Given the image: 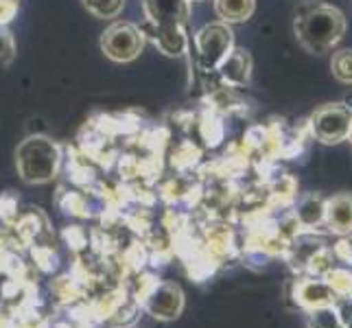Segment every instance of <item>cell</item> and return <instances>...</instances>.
I'll return each mask as SVG.
<instances>
[{
    "instance_id": "1",
    "label": "cell",
    "mask_w": 352,
    "mask_h": 328,
    "mask_svg": "<svg viewBox=\"0 0 352 328\" xmlns=\"http://www.w3.org/2000/svg\"><path fill=\"white\" fill-rule=\"evenodd\" d=\"M346 33V18L337 7L331 5H315L300 14L296 20V35L298 42L307 48L309 53L324 55L333 46L339 44V40Z\"/></svg>"
},
{
    "instance_id": "2",
    "label": "cell",
    "mask_w": 352,
    "mask_h": 328,
    "mask_svg": "<svg viewBox=\"0 0 352 328\" xmlns=\"http://www.w3.org/2000/svg\"><path fill=\"white\" fill-rule=\"evenodd\" d=\"M57 147L46 138H29L18 149V168L27 182H46L57 171Z\"/></svg>"
},
{
    "instance_id": "3",
    "label": "cell",
    "mask_w": 352,
    "mask_h": 328,
    "mask_svg": "<svg viewBox=\"0 0 352 328\" xmlns=\"http://www.w3.org/2000/svg\"><path fill=\"white\" fill-rule=\"evenodd\" d=\"M309 133L311 138L324 144H337L348 140L350 125H352V107L346 103H329L309 118Z\"/></svg>"
},
{
    "instance_id": "4",
    "label": "cell",
    "mask_w": 352,
    "mask_h": 328,
    "mask_svg": "<svg viewBox=\"0 0 352 328\" xmlns=\"http://www.w3.org/2000/svg\"><path fill=\"white\" fill-rule=\"evenodd\" d=\"M230 46H232V31H230L226 24L214 22V24H208V27H204L197 35L201 66L206 70L217 68L230 53Z\"/></svg>"
},
{
    "instance_id": "5",
    "label": "cell",
    "mask_w": 352,
    "mask_h": 328,
    "mask_svg": "<svg viewBox=\"0 0 352 328\" xmlns=\"http://www.w3.org/2000/svg\"><path fill=\"white\" fill-rule=\"evenodd\" d=\"M294 300L300 309L311 311L326 305H337V298L333 294L331 285L326 283V278L315 276H302L294 285Z\"/></svg>"
},
{
    "instance_id": "6",
    "label": "cell",
    "mask_w": 352,
    "mask_h": 328,
    "mask_svg": "<svg viewBox=\"0 0 352 328\" xmlns=\"http://www.w3.org/2000/svg\"><path fill=\"white\" fill-rule=\"evenodd\" d=\"M142 46V38L136 27L131 24H114L103 35V48L105 53L118 62H127V59L136 57V53Z\"/></svg>"
},
{
    "instance_id": "7",
    "label": "cell",
    "mask_w": 352,
    "mask_h": 328,
    "mask_svg": "<svg viewBox=\"0 0 352 328\" xmlns=\"http://www.w3.org/2000/svg\"><path fill=\"white\" fill-rule=\"evenodd\" d=\"M326 232L335 237L352 234V195L350 193H339L331 199H326Z\"/></svg>"
},
{
    "instance_id": "8",
    "label": "cell",
    "mask_w": 352,
    "mask_h": 328,
    "mask_svg": "<svg viewBox=\"0 0 352 328\" xmlns=\"http://www.w3.org/2000/svg\"><path fill=\"white\" fill-rule=\"evenodd\" d=\"M294 217L302 230H322L326 219V199L318 193L302 195L294 206Z\"/></svg>"
},
{
    "instance_id": "9",
    "label": "cell",
    "mask_w": 352,
    "mask_h": 328,
    "mask_svg": "<svg viewBox=\"0 0 352 328\" xmlns=\"http://www.w3.org/2000/svg\"><path fill=\"white\" fill-rule=\"evenodd\" d=\"M182 305H184L182 291L177 287H171V285H160L153 291L149 302H147L149 311L155 315V318H162V320L177 318L179 311H182Z\"/></svg>"
},
{
    "instance_id": "10",
    "label": "cell",
    "mask_w": 352,
    "mask_h": 328,
    "mask_svg": "<svg viewBox=\"0 0 352 328\" xmlns=\"http://www.w3.org/2000/svg\"><path fill=\"white\" fill-rule=\"evenodd\" d=\"M221 68V77L230 86H243L250 79V55L245 51H230L226 59L219 64Z\"/></svg>"
},
{
    "instance_id": "11",
    "label": "cell",
    "mask_w": 352,
    "mask_h": 328,
    "mask_svg": "<svg viewBox=\"0 0 352 328\" xmlns=\"http://www.w3.org/2000/svg\"><path fill=\"white\" fill-rule=\"evenodd\" d=\"M309 328H344V313L337 305H326L307 311Z\"/></svg>"
},
{
    "instance_id": "12",
    "label": "cell",
    "mask_w": 352,
    "mask_h": 328,
    "mask_svg": "<svg viewBox=\"0 0 352 328\" xmlns=\"http://www.w3.org/2000/svg\"><path fill=\"white\" fill-rule=\"evenodd\" d=\"M337 298V305L352 300V270L350 267H335L324 276Z\"/></svg>"
},
{
    "instance_id": "13",
    "label": "cell",
    "mask_w": 352,
    "mask_h": 328,
    "mask_svg": "<svg viewBox=\"0 0 352 328\" xmlns=\"http://www.w3.org/2000/svg\"><path fill=\"white\" fill-rule=\"evenodd\" d=\"M217 14L226 22H241L254 14V0H217Z\"/></svg>"
},
{
    "instance_id": "14",
    "label": "cell",
    "mask_w": 352,
    "mask_h": 328,
    "mask_svg": "<svg viewBox=\"0 0 352 328\" xmlns=\"http://www.w3.org/2000/svg\"><path fill=\"white\" fill-rule=\"evenodd\" d=\"M337 267V256L335 250L331 245H324L320 252H315L311 261L305 267V276H315V278H324L331 270Z\"/></svg>"
},
{
    "instance_id": "15",
    "label": "cell",
    "mask_w": 352,
    "mask_h": 328,
    "mask_svg": "<svg viewBox=\"0 0 352 328\" xmlns=\"http://www.w3.org/2000/svg\"><path fill=\"white\" fill-rule=\"evenodd\" d=\"M331 70L339 83L352 86V48H342V51H337L333 55Z\"/></svg>"
},
{
    "instance_id": "16",
    "label": "cell",
    "mask_w": 352,
    "mask_h": 328,
    "mask_svg": "<svg viewBox=\"0 0 352 328\" xmlns=\"http://www.w3.org/2000/svg\"><path fill=\"white\" fill-rule=\"evenodd\" d=\"M86 5L90 11H94L96 16H103V18H110L116 16L120 7H123V0H86Z\"/></svg>"
},
{
    "instance_id": "17",
    "label": "cell",
    "mask_w": 352,
    "mask_h": 328,
    "mask_svg": "<svg viewBox=\"0 0 352 328\" xmlns=\"http://www.w3.org/2000/svg\"><path fill=\"white\" fill-rule=\"evenodd\" d=\"M14 57V42L7 31H0V64H7Z\"/></svg>"
},
{
    "instance_id": "18",
    "label": "cell",
    "mask_w": 352,
    "mask_h": 328,
    "mask_svg": "<svg viewBox=\"0 0 352 328\" xmlns=\"http://www.w3.org/2000/svg\"><path fill=\"white\" fill-rule=\"evenodd\" d=\"M14 11H16L14 3H9V0H0V22H7Z\"/></svg>"
},
{
    "instance_id": "19",
    "label": "cell",
    "mask_w": 352,
    "mask_h": 328,
    "mask_svg": "<svg viewBox=\"0 0 352 328\" xmlns=\"http://www.w3.org/2000/svg\"><path fill=\"white\" fill-rule=\"evenodd\" d=\"M344 328H352V315H346L344 318Z\"/></svg>"
},
{
    "instance_id": "20",
    "label": "cell",
    "mask_w": 352,
    "mask_h": 328,
    "mask_svg": "<svg viewBox=\"0 0 352 328\" xmlns=\"http://www.w3.org/2000/svg\"><path fill=\"white\" fill-rule=\"evenodd\" d=\"M348 138H350V142H352V125H350V133H348Z\"/></svg>"
}]
</instances>
